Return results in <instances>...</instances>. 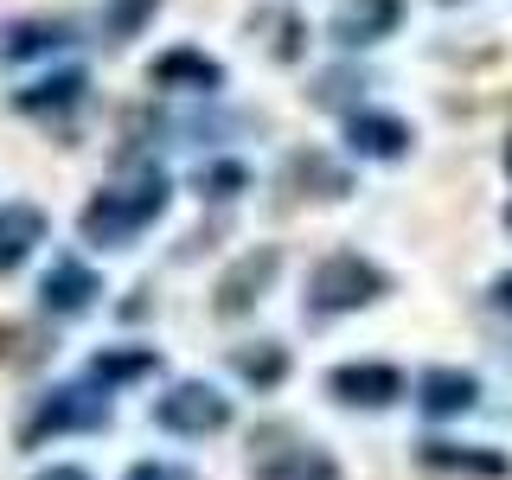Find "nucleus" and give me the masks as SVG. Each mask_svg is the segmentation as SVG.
Listing matches in <instances>:
<instances>
[{
    "label": "nucleus",
    "instance_id": "11",
    "mask_svg": "<svg viewBox=\"0 0 512 480\" xmlns=\"http://www.w3.org/2000/svg\"><path fill=\"white\" fill-rule=\"evenodd\" d=\"M148 84H154V90H180V96H218V90H224V64L205 58L199 45H173V52L154 58Z\"/></svg>",
    "mask_w": 512,
    "mask_h": 480
},
{
    "label": "nucleus",
    "instance_id": "21",
    "mask_svg": "<svg viewBox=\"0 0 512 480\" xmlns=\"http://www.w3.org/2000/svg\"><path fill=\"white\" fill-rule=\"evenodd\" d=\"M0 359L7 365H39L45 359V333L26 320H0Z\"/></svg>",
    "mask_w": 512,
    "mask_h": 480
},
{
    "label": "nucleus",
    "instance_id": "7",
    "mask_svg": "<svg viewBox=\"0 0 512 480\" xmlns=\"http://www.w3.org/2000/svg\"><path fill=\"white\" fill-rule=\"evenodd\" d=\"M250 480H340V461H333L320 442L269 436V448L250 461Z\"/></svg>",
    "mask_w": 512,
    "mask_h": 480
},
{
    "label": "nucleus",
    "instance_id": "20",
    "mask_svg": "<svg viewBox=\"0 0 512 480\" xmlns=\"http://www.w3.org/2000/svg\"><path fill=\"white\" fill-rule=\"evenodd\" d=\"M160 0H103V13H96V26H103L109 45H128L141 26H154Z\"/></svg>",
    "mask_w": 512,
    "mask_h": 480
},
{
    "label": "nucleus",
    "instance_id": "5",
    "mask_svg": "<svg viewBox=\"0 0 512 480\" xmlns=\"http://www.w3.org/2000/svg\"><path fill=\"white\" fill-rule=\"evenodd\" d=\"M276 269H282V250L276 244H256V250H244L231 269L218 276V288H212V308L224 314V320H237V314H250L256 301L269 295V282H276Z\"/></svg>",
    "mask_w": 512,
    "mask_h": 480
},
{
    "label": "nucleus",
    "instance_id": "3",
    "mask_svg": "<svg viewBox=\"0 0 512 480\" xmlns=\"http://www.w3.org/2000/svg\"><path fill=\"white\" fill-rule=\"evenodd\" d=\"M77 429H109V391L103 384H90V378H77V384H52V391L32 404L26 416V429H20V442L26 448H39L45 436H77Z\"/></svg>",
    "mask_w": 512,
    "mask_h": 480
},
{
    "label": "nucleus",
    "instance_id": "6",
    "mask_svg": "<svg viewBox=\"0 0 512 480\" xmlns=\"http://www.w3.org/2000/svg\"><path fill=\"white\" fill-rule=\"evenodd\" d=\"M327 391L352 410H391L404 397V372L397 365H372V359H352V365H333L327 372Z\"/></svg>",
    "mask_w": 512,
    "mask_h": 480
},
{
    "label": "nucleus",
    "instance_id": "14",
    "mask_svg": "<svg viewBox=\"0 0 512 480\" xmlns=\"http://www.w3.org/2000/svg\"><path fill=\"white\" fill-rule=\"evenodd\" d=\"M416 404H423V416H468L480 404V378L474 372H455V365H436V372L416 378Z\"/></svg>",
    "mask_w": 512,
    "mask_h": 480
},
{
    "label": "nucleus",
    "instance_id": "13",
    "mask_svg": "<svg viewBox=\"0 0 512 480\" xmlns=\"http://www.w3.org/2000/svg\"><path fill=\"white\" fill-rule=\"evenodd\" d=\"M45 231H52V224H45V212L32 199H7V205H0V276H13V269L45 244Z\"/></svg>",
    "mask_w": 512,
    "mask_h": 480
},
{
    "label": "nucleus",
    "instance_id": "23",
    "mask_svg": "<svg viewBox=\"0 0 512 480\" xmlns=\"http://www.w3.org/2000/svg\"><path fill=\"white\" fill-rule=\"evenodd\" d=\"M256 26L276 32V39H269V52H276L282 64H295V58H301V20H295V13H256Z\"/></svg>",
    "mask_w": 512,
    "mask_h": 480
},
{
    "label": "nucleus",
    "instance_id": "22",
    "mask_svg": "<svg viewBox=\"0 0 512 480\" xmlns=\"http://www.w3.org/2000/svg\"><path fill=\"white\" fill-rule=\"evenodd\" d=\"M244 186H250V167H237V160H212V167H199V192H205V199H237Z\"/></svg>",
    "mask_w": 512,
    "mask_h": 480
},
{
    "label": "nucleus",
    "instance_id": "17",
    "mask_svg": "<svg viewBox=\"0 0 512 480\" xmlns=\"http://www.w3.org/2000/svg\"><path fill=\"white\" fill-rule=\"evenodd\" d=\"M71 45V26L64 20H13L7 32H0V58L7 64H26V58H52Z\"/></svg>",
    "mask_w": 512,
    "mask_h": 480
},
{
    "label": "nucleus",
    "instance_id": "29",
    "mask_svg": "<svg viewBox=\"0 0 512 480\" xmlns=\"http://www.w3.org/2000/svg\"><path fill=\"white\" fill-rule=\"evenodd\" d=\"M442 7H455V0H442Z\"/></svg>",
    "mask_w": 512,
    "mask_h": 480
},
{
    "label": "nucleus",
    "instance_id": "4",
    "mask_svg": "<svg viewBox=\"0 0 512 480\" xmlns=\"http://www.w3.org/2000/svg\"><path fill=\"white\" fill-rule=\"evenodd\" d=\"M154 423L167 436H218V429H231V397L205 378H180L154 397Z\"/></svg>",
    "mask_w": 512,
    "mask_h": 480
},
{
    "label": "nucleus",
    "instance_id": "15",
    "mask_svg": "<svg viewBox=\"0 0 512 480\" xmlns=\"http://www.w3.org/2000/svg\"><path fill=\"white\" fill-rule=\"evenodd\" d=\"M84 96H90L84 71H52V77H39V84L13 90V109H20V116H71V109H84Z\"/></svg>",
    "mask_w": 512,
    "mask_h": 480
},
{
    "label": "nucleus",
    "instance_id": "2",
    "mask_svg": "<svg viewBox=\"0 0 512 480\" xmlns=\"http://www.w3.org/2000/svg\"><path fill=\"white\" fill-rule=\"evenodd\" d=\"M384 295H391V276L359 250H333L308 276V314H359Z\"/></svg>",
    "mask_w": 512,
    "mask_h": 480
},
{
    "label": "nucleus",
    "instance_id": "12",
    "mask_svg": "<svg viewBox=\"0 0 512 480\" xmlns=\"http://www.w3.org/2000/svg\"><path fill=\"white\" fill-rule=\"evenodd\" d=\"M282 186H288V199H346L352 173L340 167V160H327L320 148H301V154H288Z\"/></svg>",
    "mask_w": 512,
    "mask_h": 480
},
{
    "label": "nucleus",
    "instance_id": "28",
    "mask_svg": "<svg viewBox=\"0 0 512 480\" xmlns=\"http://www.w3.org/2000/svg\"><path fill=\"white\" fill-rule=\"evenodd\" d=\"M506 173H512V135H506Z\"/></svg>",
    "mask_w": 512,
    "mask_h": 480
},
{
    "label": "nucleus",
    "instance_id": "8",
    "mask_svg": "<svg viewBox=\"0 0 512 480\" xmlns=\"http://www.w3.org/2000/svg\"><path fill=\"white\" fill-rule=\"evenodd\" d=\"M346 148L359 160H404L416 148V128L391 109H346Z\"/></svg>",
    "mask_w": 512,
    "mask_h": 480
},
{
    "label": "nucleus",
    "instance_id": "27",
    "mask_svg": "<svg viewBox=\"0 0 512 480\" xmlns=\"http://www.w3.org/2000/svg\"><path fill=\"white\" fill-rule=\"evenodd\" d=\"M493 308H500V314H512V269H506L500 282H493Z\"/></svg>",
    "mask_w": 512,
    "mask_h": 480
},
{
    "label": "nucleus",
    "instance_id": "16",
    "mask_svg": "<svg viewBox=\"0 0 512 480\" xmlns=\"http://www.w3.org/2000/svg\"><path fill=\"white\" fill-rule=\"evenodd\" d=\"M416 455H423V468H436V474H474V480H506V474H512V455H500V448L423 442V448H416Z\"/></svg>",
    "mask_w": 512,
    "mask_h": 480
},
{
    "label": "nucleus",
    "instance_id": "19",
    "mask_svg": "<svg viewBox=\"0 0 512 480\" xmlns=\"http://www.w3.org/2000/svg\"><path fill=\"white\" fill-rule=\"evenodd\" d=\"M231 365H237V378L256 384V391H276V384L288 378V352L276 340H256V346H237L231 352Z\"/></svg>",
    "mask_w": 512,
    "mask_h": 480
},
{
    "label": "nucleus",
    "instance_id": "18",
    "mask_svg": "<svg viewBox=\"0 0 512 480\" xmlns=\"http://www.w3.org/2000/svg\"><path fill=\"white\" fill-rule=\"evenodd\" d=\"M160 372V352L154 346H103L90 359V384L116 391V384H135V378H154Z\"/></svg>",
    "mask_w": 512,
    "mask_h": 480
},
{
    "label": "nucleus",
    "instance_id": "9",
    "mask_svg": "<svg viewBox=\"0 0 512 480\" xmlns=\"http://www.w3.org/2000/svg\"><path fill=\"white\" fill-rule=\"evenodd\" d=\"M96 295H103V282H96L90 263H77V256H52V269H45L39 282V308L52 320H77L96 308Z\"/></svg>",
    "mask_w": 512,
    "mask_h": 480
},
{
    "label": "nucleus",
    "instance_id": "10",
    "mask_svg": "<svg viewBox=\"0 0 512 480\" xmlns=\"http://www.w3.org/2000/svg\"><path fill=\"white\" fill-rule=\"evenodd\" d=\"M397 26H404V0H340L333 45L340 52H365V45H384Z\"/></svg>",
    "mask_w": 512,
    "mask_h": 480
},
{
    "label": "nucleus",
    "instance_id": "26",
    "mask_svg": "<svg viewBox=\"0 0 512 480\" xmlns=\"http://www.w3.org/2000/svg\"><path fill=\"white\" fill-rule=\"evenodd\" d=\"M32 480H90V474H84V468H71V461H52V468L32 474Z\"/></svg>",
    "mask_w": 512,
    "mask_h": 480
},
{
    "label": "nucleus",
    "instance_id": "25",
    "mask_svg": "<svg viewBox=\"0 0 512 480\" xmlns=\"http://www.w3.org/2000/svg\"><path fill=\"white\" fill-rule=\"evenodd\" d=\"M128 480H199V474L180 468V461H135V468H128Z\"/></svg>",
    "mask_w": 512,
    "mask_h": 480
},
{
    "label": "nucleus",
    "instance_id": "24",
    "mask_svg": "<svg viewBox=\"0 0 512 480\" xmlns=\"http://www.w3.org/2000/svg\"><path fill=\"white\" fill-rule=\"evenodd\" d=\"M352 90H365L352 71H327V77H320V90H314V103L320 109H359V103H352Z\"/></svg>",
    "mask_w": 512,
    "mask_h": 480
},
{
    "label": "nucleus",
    "instance_id": "1",
    "mask_svg": "<svg viewBox=\"0 0 512 480\" xmlns=\"http://www.w3.org/2000/svg\"><path fill=\"white\" fill-rule=\"evenodd\" d=\"M167 205H173V180L160 167H141L135 180L90 192V205L77 212V231H84V244H96V250H128L148 224L167 218Z\"/></svg>",
    "mask_w": 512,
    "mask_h": 480
}]
</instances>
